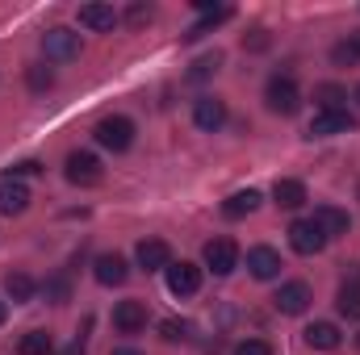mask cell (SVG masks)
Segmentation results:
<instances>
[{
    "label": "cell",
    "mask_w": 360,
    "mask_h": 355,
    "mask_svg": "<svg viewBox=\"0 0 360 355\" xmlns=\"http://www.w3.org/2000/svg\"><path fill=\"white\" fill-rule=\"evenodd\" d=\"M109 355H143V351H139V347H113Z\"/></svg>",
    "instance_id": "35"
},
{
    "label": "cell",
    "mask_w": 360,
    "mask_h": 355,
    "mask_svg": "<svg viewBox=\"0 0 360 355\" xmlns=\"http://www.w3.org/2000/svg\"><path fill=\"white\" fill-rule=\"evenodd\" d=\"M134 260L143 272H168L172 267V247L164 243V239H143L139 247H134Z\"/></svg>",
    "instance_id": "9"
},
{
    "label": "cell",
    "mask_w": 360,
    "mask_h": 355,
    "mask_svg": "<svg viewBox=\"0 0 360 355\" xmlns=\"http://www.w3.org/2000/svg\"><path fill=\"white\" fill-rule=\"evenodd\" d=\"M281 251H272V247H252L248 251V272L256 276V280H276L281 276Z\"/></svg>",
    "instance_id": "16"
},
{
    "label": "cell",
    "mask_w": 360,
    "mask_h": 355,
    "mask_svg": "<svg viewBox=\"0 0 360 355\" xmlns=\"http://www.w3.org/2000/svg\"><path fill=\"white\" fill-rule=\"evenodd\" d=\"M30 201H34V196H30V188H25V184H21V180H0V213H4V217H17V213H25V209H30Z\"/></svg>",
    "instance_id": "13"
},
{
    "label": "cell",
    "mask_w": 360,
    "mask_h": 355,
    "mask_svg": "<svg viewBox=\"0 0 360 355\" xmlns=\"http://www.w3.org/2000/svg\"><path fill=\"white\" fill-rule=\"evenodd\" d=\"M197 13H201V21L184 34V42H197L201 34H210L214 25H222V21H231V17H235V8H231V4H210V0H197Z\"/></svg>",
    "instance_id": "10"
},
{
    "label": "cell",
    "mask_w": 360,
    "mask_h": 355,
    "mask_svg": "<svg viewBox=\"0 0 360 355\" xmlns=\"http://www.w3.org/2000/svg\"><path fill=\"white\" fill-rule=\"evenodd\" d=\"M331 59H335L340 67H352V63H360V55H356V46H352V42H335V46H331Z\"/></svg>",
    "instance_id": "30"
},
{
    "label": "cell",
    "mask_w": 360,
    "mask_h": 355,
    "mask_svg": "<svg viewBox=\"0 0 360 355\" xmlns=\"http://www.w3.org/2000/svg\"><path fill=\"white\" fill-rule=\"evenodd\" d=\"M306 347H314V351H335V347H340V326H335V322H310V326H306Z\"/></svg>",
    "instance_id": "21"
},
{
    "label": "cell",
    "mask_w": 360,
    "mask_h": 355,
    "mask_svg": "<svg viewBox=\"0 0 360 355\" xmlns=\"http://www.w3.org/2000/svg\"><path fill=\"white\" fill-rule=\"evenodd\" d=\"M264 100H269L272 113H281V117H293V113L302 109V92H297V80H293V76H272L269 88H264Z\"/></svg>",
    "instance_id": "2"
},
{
    "label": "cell",
    "mask_w": 360,
    "mask_h": 355,
    "mask_svg": "<svg viewBox=\"0 0 360 355\" xmlns=\"http://www.w3.org/2000/svg\"><path fill=\"white\" fill-rule=\"evenodd\" d=\"M356 347H360V335H356Z\"/></svg>",
    "instance_id": "39"
},
{
    "label": "cell",
    "mask_w": 360,
    "mask_h": 355,
    "mask_svg": "<svg viewBox=\"0 0 360 355\" xmlns=\"http://www.w3.org/2000/svg\"><path fill=\"white\" fill-rule=\"evenodd\" d=\"M4 318H8V301H0V326H4Z\"/></svg>",
    "instance_id": "37"
},
{
    "label": "cell",
    "mask_w": 360,
    "mask_h": 355,
    "mask_svg": "<svg viewBox=\"0 0 360 355\" xmlns=\"http://www.w3.org/2000/svg\"><path fill=\"white\" fill-rule=\"evenodd\" d=\"M42 297H46L51 305H63V301H72V280H68L63 272L46 276V280H42Z\"/></svg>",
    "instance_id": "24"
},
{
    "label": "cell",
    "mask_w": 360,
    "mask_h": 355,
    "mask_svg": "<svg viewBox=\"0 0 360 355\" xmlns=\"http://www.w3.org/2000/svg\"><path fill=\"white\" fill-rule=\"evenodd\" d=\"M356 100H360V88H356Z\"/></svg>",
    "instance_id": "40"
},
{
    "label": "cell",
    "mask_w": 360,
    "mask_h": 355,
    "mask_svg": "<svg viewBox=\"0 0 360 355\" xmlns=\"http://www.w3.org/2000/svg\"><path fill=\"white\" fill-rule=\"evenodd\" d=\"M201 288V267L188 264V260H180V264L168 267V293L172 297H193Z\"/></svg>",
    "instance_id": "11"
},
{
    "label": "cell",
    "mask_w": 360,
    "mask_h": 355,
    "mask_svg": "<svg viewBox=\"0 0 360 355\" xmlns=\"http://www.w3.org/2000/svg\"><path fill=\"white\" fill-rule=\"evenodd\" d=\"M113 326H117L122 335L147 330V301H122V305L113 309Z\"/></svg>",
    "instance_id": "14"
},
{
    "label": "cell",
    "mask_w": 360,
    "mask_h": 355,
    "mask_svg": "<svg viewBox=\"0 0 360 355\" xmlns=\"http://www.w3.org/2000/svg\"><path fill=\"white\" fill-rule=\"evenodd\" d=\"M101 159L92 155V151H72L68 155V180L72 184H80V188H92V184H101Z\"/></svg>",
    "instance_id": "7"
},
{
    "label": "cell",
    "mask_w": 360,
    "mask_h": 355,
    "mask_svg": "<svg viewBox=\"0 0 360 355\" xmlns=\"http://www.w3.org/2000/svg\"><path fill=\"white\" fill-rule=\"evenodd\" d=\"M335 309H340L344 318H360V284H344V288H340Z\"/></svg>",
    "instance_id": "27"
},
{
    "label": "cell",
    "mask_w": 360,
    "mask_h": 355,
    "mask_svg": "<svg viewBox=\"0 0 360 355\" xmlns=\"http://www.w3.org/2000/svg\"><path fill=\"white\" fill-rule=\"evenodd\" d=\"M314 100L323 105V113H344L348 92L340 88V84H319V88H314Z\"/></svg>",
    "instance_id": "25"
},
{
    "label": "cell",
    "mask_w": 360,
    "mask_h": 355,
    "mask_svg": "<svg viewBox=\"0 0 360 355\" xmlns=\"http://www.w3.org/2000/svg\"><path fill=\"white\" fill-rule=\"evenodd\" d=\"M260 192L256 188H243V192H235V196H226L222 201V217H231V222H239V217H248V213H256L260 209Z\"/></svg>",
    "instance_id": "19"
},
{
    "label": "cell",
    "mask_w": 360,
    "mask_h": 355,
    "mask_svg": "<svg viewBox=\"0 0 360 355\" xmlns=\"http://www.w3.org/2000/svg\"><path fill=\"white\" fill-rule=\"evenodd\" d=\"M235 355H272V347L264 339H243V343H235Z\"/></svg>",
    "instance_id": "32"
},
{
    "label": "cell",
    "mask_w": 360,
    "mask_h": 355,
    "mask_svg": "<svg viewBox=\"0 0 360 355\" xmlns=\"http://www.w3.org/2000/svg\"><path fill=\"white\" fill-rule=\"evenodd\" d=\"M352 126H356V121H352L348 109H344V113H323V109H319L306 134H310V138H335V134H348Z\"/></svg>",
    "instance_id": "12"
},
{
    "label": "cell",
    "mask_w": 360,
    "mask_h": 355,
    "mask_svg": "<svg viewBox=\"0 0 360 355\" xmlns=\"http://www.w3.org/2000/svg\"><path fill=\"white\" fill-rule=\"evenodd\" d=\"M272 201H276L281 209H302L310 196H306V184H302V180H276V184H272Z\"/></svg>",
    "instance_id": "20"
},
{
    "label": "cell",
    "mask_w": 360,
    "mask_h": 355,
    "mask_svg": "<svg viewBox=\"0 0 360 355\" xmlns=\"http://www.w3.org/2000/svg\"><path fill=\"white\" fill-rule=\"evenodd\" d=\"M80 25L92 34H109L117 25V13H113V4H80Z\"/></svg>",
    "instance_id": "18"
},
{
    "label": "cell",
    "mask_w": 360,
    "mask_h": 355,
    "mask_svg": "<svg viewBox=\"0 0 360 355\" xmlns=\"http://www.w3.org/2000/svg\"><path fill=\"white\" fill-rule=\"evenodd\" d=\"M193 126L205 130V134L222 130V126H226V100H222V96H197V100H193Z\"/></svg>",
    "instance_id": "5"
},
{
    "label": "cell",
    "mask_w": 360,
    "mask_h": 355,
    "mask_svg": "<svg viewBox=\"0 0 360 355\" xmlns=\"http://www.w3.org/2000/svg\"><path fill=\"white\" fill-rule=\"evenodd\" d=\"M4 293H8V301H34L38 284H34V276H25V272H8V276H4Z\"/></svg>",
    "instance_id": "22"
},
{
    "label": "cell",
    "mask_w": 360,
    "mask_h": 355,
    "mask_svg": "<svg viewBox=\"0 0 360 355\" xmlns=\"http://www.w3.org/2000/svg\"><path fill=\"white\" fill-rule=\"evenodd\" d=\"M327 239H335V234H348V226H352V217H348V209H340V205H319L314 209V217H310Z\"/></svg>",
    "instance_id": "17"
},
{
    "label": "cell",
    "mask_w": 360,
    "mask_h": 355,
    "mask_svg": "<svg viewBox=\"0 0 360 355\" xmlns=\"http://www.w3.org/2000/svg\"><path fill=\"white\" fill-rule=\"evenodd\" d=\"M42 172V163L38 159H21V163H13V172H8V180H21V176H38Z\"/></svg>",
    "instance_id": "33"
},
{
    "label": "cell",
    "mask_w": 360,
    "mask_h": 355,
    "mask_svg": "<svg viewBox=\"0 0 360 355\" xmlns=\"http://www.w3.org/2000/svg\"><path fill=\"white\" fill-rule=\"evenodd\" d=\"M80 34L76 29H63V25H55V29H46L42 34V55L46 59H55V63H68V59H80Z\"/></svg>",
    "instance_id": "3"
},
{
    "label": "cell",
    "mask_w": 360,
    "mask_h": 355,
    "mask_svg": "<svg viewBox=\"0 0 360 355\" xmlns=\"http://www.w3.org/2000/svg\"><path fill=\"white\" fill-rule=\"evenodd\" d=\"M243 46H248V51H269V34H264V29H256L252 38H243Z\"/></svg>",
    "instance_id": "34"
},
{
    "label": "cell",
    "mask_w": 360,
    "mask_h": 355,
    "mask_svg": "<svg viewBox=\"0 0 360 355\" xmlns=\"http://www.w3.org/2000/svg\"><path fill=\"white\" fill-rule=\"evenodd\" d=\"M63 355H84V343L76 339V343H72V347H68V351H63Z\"/></svg>",
    "instance_id": "36"
},
{
    "label": "cell",
    "mask_w": 360,
    "mask_h": 355,
    "mask_svg": "<svg viewBox=\"0 0 360 355\" xmlns=\"http://www.w3.org/2000/svg\"><path fill=\"white\" fill-rule=\"evenodd\" d=\"M51 351H55V343H51L46 330H25L17 339V355H51Z\"/></svg>",
    "instance_id": "23"
},
{
    "label": "cell",
    "mask_w": 360,
    "mask_h": 355,
    "mask_svg": "<svg viewBox=\"0 0 360 355\" xmlns=\"http://www.w3.org/2000/svg\"><path fill=\"white\" fill-rule=\"evenodd\" d=\"M201 260H205V267L214 276H231L239 267V247H235V239H210L205 251H201Z\"/></svg>",
    "instance_id": "4"
},
{
    "label": "cell",
    "mask_w": 360,
    "mask_h": 355,
    "mask_svg": "<svg viewBox=\"0 0 360 355\" xmlns=\"http://www.w3.org/2000/svg\"><path fill=\"white\" fill-rule=\"evenodd\" d=\"M25 84H30V92H51L55 88V72L46 63H30L25 67Z\"/></svg>",
    "instance_id": "26"
},
{
    "label": "cell",
    "mask_w": 360,
    "mask_h": 355,
    "mask_svg": "<svg viewBox=\"0 0 360 355\" xmlns=\"http://www.w3.org/2000/svg\"><path fill=\"white\" fill-rule=\"evenodd\" d=\"M151 17H155V8H151V4H130V8H126V21H130L134 29H143Z\"/></svg>",
    "instance_id": "31"
},
{
    "label": "cell",
    "mask_w": 360,
    "mask_h": 355,
    "mask_svg": "<svg viewBox=\"0 0 360 355\" xmlns=\"http://www.w3.org/2000/svg\"><path fill=\"white\" fill-rule=\"evenodd\" d=\"M310 284L306 280H289V284H281L276 288V297H272V305L281 309V314H306L310 309Z\"/></svg>",
    "instance_id": "8"
},
{
    "label": "cell",
    "mask_w": 360,
    "mask_h": 355,
    "mask_svg": "<svg viewBox=\"0 0 360 355\" xmlns=\"http://www.w3.org/2000/svg\"><path fill=\"white\" fill-rule=\"evenodd\" d=\"M92 276L105 284V288H117V284H126V276H130V264L113 251V255H96V264H92Z\"/></svg>",
    "instance_id": "15"
},
{
    "label": "cell",
    "mask_w": 360,
    "mask_h": 355,
    "mask_svg": "<svg viewBox=\"0 0 360 355\" xmlns=\"http://www.w3.org/2000/svg\"><path fill=\"white\" fill-rule=\"evenodd\" d=\"M160 339H164V343H184V339H188V322H176V318L160 322Z\"/></svg>",
    "instance_id": "29"
},
{
    "label": "cell",
    "mask_w": 360,
    "mask_h": 355,
    "mask_svg": "<svg viewBox=\"0 0 360 355\" xmlns=\"http://www.w3.org/2000/svg\"><path fill=\"white\" fill-rule=\"evenodd\" d=\"M218 63H222V55H201V59L193 63V72H188V80H193V84H201V80H210V76L218 72Z\"/></svg>",
    "instance_id": "28"
},
{
    "label": "cell",
    "mask_w": 360,
    "mask_h": 355,
    "mask_svg": "<svg viewBox=\"0 0 360 355\" xmlns=\"http://www.w3.org/2000/svg\"><path fill=\"white\" fill-rule=\"evenodd\" d=\"M289 247H293L297 255H319V251L327 247V234H323L310 217H297V222L289 226Z\"/></svg>",
    "instance_id": "6"
},
{
    "label": "cell",
    "mask_w": 360,
    "mask_h": 355,
    "mask_svg": "<svg viewBox=\"0 0 360 355\" xmlns=\"http://www.w3.org/2000/svg\"><path fill=\"white\" fill-rule=\"evenodd\" d=\"M92 138H96L105 151L122 155V151H130V142H134V121H130V117H122V113L101 117V121H96V130H92Z\"/></svg>",
    "instance_id": "1"
},
{
    "label": "cell",
    "mask_w": 360,
    "mask_h": 355,
    "mask_svg": "<svg viewBox=\"0 0 360 355\" xmlns=\"http://www.w3.org/2000/svg\"><path fill=\"white\" fill-rule=\"evenodd\" d=\"M348 42H352V46H356V55H360V29H356V34H352V38H348Z\"/></svg>",
    "instance_id": "38"
}]
</instances>
